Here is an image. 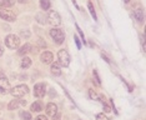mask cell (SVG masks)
<instances>
[{
	"label": "cell",
	"mask_w": 146,
	"mask_h": 120,
	"mask_svg": "<svg viewBox=\"0 0 146 120\" xmlns=\"http://www.w3.org/2000/svg\"><path fill=\"white\" fill-rule=\"evenodd\" d=\"M5 45L8 46L9 49H16V48H19V45H20V39H19L16 35L10 34L5 38Z\"/></svg>",
	"instance_id": "1"
},
{
	"label": "cell",
	"mask_w": 146,
	"mask_h": 120,
	"mask_svg": "<svg viewBox=\"0 0 146 120\" xmlns=\"http://www.w3.org/2000/svg\"><path fill=\"white\" fill-rule=\"evenodd\" d=\"M10 93L15 98H21V96H24L29 93V88L26 85L21 84V85H18V86H15V88H13Z\"/></svg>",
	"instance_id": "2"
},
{
	"label": "cell",
	"mask_w": 146,
	"mask_h": 120,
	"mask_svg": "<svg viewBox=\"0 0 146 120\" xmlns=\"http://www.w3.org/2000/svg\"><path fill=\"white\" fill-rule=\"evenodd\" d=\"M50 35H51V38L55 40L56 44H62V43H64L65 35H64V33H62V30H60V29H51L50 30Z\"/></svg>",
	"instance_id": "3"
},
{
	"label": "cell",
	"mask_w": 146,
	"mask_h": 120,
	"mask_svg": "<svg viewBox=\"0 0 146 120\" xmlns=\"http://www.w3.org/2000/svg\"><path fill=\"white\" fill-rule=\"evenodd\" d=\"M58 59H59L60 65H62V66H69V64H70V55H69V53L64 49L58 53Z\"/></svg>",
	"instance_id": "4"
},
{
	"label": "cell",
	"mask_w": 146,
	"mask_h": 120,
	"mask_svg": "<svg viewBox=\"0 0 146 120\" xmlns=\"http://www.w3.org/2000/svg\"><path fill=\"white\" fill-rule=\"evenodd\" d=\"M48 21H49V24H51V25H59L61 23V16H60V14H58V11L50 10L48 14Z\"/></svg>",
	"instance_id": "5"
},
{
	"label": "cell",
	"mask_w": 146,
	"mask_h": 120,
	"mask_svg": "<svg viewBox=\"0 0 146 120\" xmlns=\"http://www.w3.org/2000/svg\"><path fill=\"white\" fill-rule=\"evenodd\" d=\"M0 18L6 20V21H14L15 20V14L11 11V10H9L8 8H0Z\"/></svg>",
	"instance_id": "6"
},
{
	"label": "cell",
	"mask_w": 146,
	"mask_h": 120,
	"mask_svg": "<svg viewBox=\"0 0 146 120\" xmlns=\"http://www.w3.org/2000/svg\"><path fill=\"white\" fill-rule=\"evenodd\" d=\"M8 90H10V83L6 79V76L0 71V93L5 94V93H8Z\"/></svg>",
	"instance_id": "7"
},
{
	"label": "cell",
	"mask_w": 146,
	"mask_h": 120,
	"mask_svg": "<svg viewBox=\"0 0 146 120\" xmlns=\"http://www.w3.org/2000/svg\"><path fill=\"white\" fill-rule=\"evenodd\" d=\"M46 94V88H45V84H36L35 88H34V95L36 98H42L45 96Z\"/></svg>",
	"instance_id": "8"
},
{
	"label": "cell",
	"mask_w": 146,
	"mask_h": 120,
	"mask_svg": "<svg viewBox=\"0 0 146 120\" xmlns=\"http://www.w3.org/2000/svg\"><path fill=\"white\" fill-rule=\"evenodd\" d=\"M46 114L49 116H56V114H58V106H56L54 103L48 104L46 105Z\"/></svg>",
	"instance_id": "9"
},
{
	"label": "cell",
	"mask_w": 146,
	"mask_h": 120,
	"mask_svg": "<svg viewBox=\"0 0 146 120\" xmlns=\"http://www.w3.org/2000/svg\"><path fill=\"white\" fill-rule=\"evenodd\" d=\"M40 60L44 63V64H50L52 61V54L50 51H44L40 56Z\"/></svg>",
	"instance_id": "10"
},
{
	"label": "cell",
	"mask_w": 146,
	"mask_h": 120,
	"mask_svg": "<svg viewBox=\"0 0 146 120\" xmlns=\"http://www.w3.org/2000/svg\"><path fill=\"white\" fill-rule=\"evenodd\" d=\"M51 73H52L54 75H60V74H61L60 64H58V63H54V64L51 65Z\"/></svg>",
	"instance_id": "11"
},
{
	"label": "cell",
	"mask_w": 146,
	"mask_h": 120,
	"mask_svg": "<svg viewBox=\"0 0 146 120\" xmlns=\"http://www.w3.org/2000/svg\"><path fill=\"white\" fill-rule=\"evenodd\" d=\"M135 18H136L137 21H140V23L144 21V13H142L141 9H136L135 10Z\"/></svg>",
	"instance_id": "12"
},
{
	"label": "cell",
	"mask_w": 146,
	"mask_h": 120,
	"mask_svg": "<svg viewBox=\"0 0 146 120\" xmlns=\"http://www.w3.org/2000/svg\"><path fill=\"white\" fill-rule=\"evenodd\" d=\"M30 110L31 111H34V113H39V111H41V104L40 103H33L31 106H30Z\"/></svg>",
	"instance_id": "13"
},
{
	"label": "cell",
	"mask_w": 146,
	"mask_h": 120,
	"mask_svg": "<svg viewBox=\"0 0 146 120\" xmlns=\"http://www.w3.org/2000/svg\"><path fill=\"white\" fill-rule=\"evenodd\" d=\"M20 65H21V68H24V69L29 68V66L31 65V59L30 58H23Z\"/></svg>",
	"instance_id": "14"
},
{
	"label": "cell",
	"mask_w": 146,
	"mask_h": 120,
	"mask_svg": "<svg viewBox=\"0 0 146 120\" xmlns=\"http://www.w3.org/2000/svg\"><path fill=\"white\" fill-rule=\"evenodd\" d=\"M19 105H20V101H19V100H11V101L9 103V105H8V109L9 110H14V109L18 108Z\"/></svg>",
	"instance_id": "15"
},
{
	"label": "cell",
	"mask_w": 146,
	"mask_h": 120,
	"mask_svg": "<svg viewBox=\"0 0 146 120\" xmlns=\"http://www.w3.org/2000/svg\"><path fill=\"white\" fill-rule=\"evenodd\" d=\"M30 50H31V45H30V44H25L20 50H19V54H20V55H24V54H26V53L30 51Z\"/></svg>",
	"instance_id": "16"
},
{
	"label": "cell",
	"mask_w": 146,
	"mask_h": 120,
	"mask_svg": "<svg viewBox=\"0 0 146 120\" xmlns=\"http://www.w3.org/2000/svg\"><path fill=\"white\" fill-rule=\"evenodd\" d=\"M15 3V0H0V4L3 5V8H9Z\"/></svg>",
	"instance_id": "17"
},
{
	"label": "cell",
	"mask_w": 146,
	"mask_h": 120,
	"mask_svg": "<svg viewBox=\"0 0 146 120\" xmlns=\"http://www.w3.org/2000/svg\"><path fill=\"white\" fill-rule=\"evenodd\" d=\"M40 6L44 10H48L50 8V0H40Z\"/></svg>",
	"instance_id": "18"
},
{
	"label": "cell",
	"mask_w": 146,
	"mask_h": 120,
	"mask_svg": "<svg viewBox=\"0 0 146 120\" xmlns=\"http://www.w3.org/2000/svg\"><path fill=\"white\" fill-rule=\"evenodd\" d=\"M20 118L21 120H31V115L28 111H20Z\"/></svg>",
	"instance_id": "19"
},
{
	"label": "cell",
	"mask_w": 146,
	"mask_h": 120,
	"mask_svg": "<svg viewBox=\"0 0 146 120\" xmlns=\"http://www.w3.org/2000/svg\"><path fill=\"white\" fill-rule=\"evenodd\" d=\"M89 96H90V98H91L92 100H98V98H99L98 94L95 93V90H92V89L89 90Z\"/></svg>",
	"instance_id": "20"
},
{
	"label": "cell",
	"mask_w": 146,
	"mask_h": 120,
	"mask_svg": "<svg viewBox=\"0 0 146 120\" xmlns=\"http://www.w3.org/2000/svg\"><path fill=\"white\" fill-rule=\"evenodd\" d=\"M89 9H90V13H91L92 18H94L95 20H98V16H96V13H95V9H94V6H92L91 3H89Z\"/></svg>",
	"instance_id": "21"
},
{
	"label": "cell",
	"mask_w": 146,
	"mask_h": 120,
	"mask_svg": "<svg viewBox=\"0 0 146 120\" xmlns=\"http://www.w3.org/2000/svg\"><path fill=\"white\" fill-rule=\"evenodd\" d=\"M96 120H110L105 114H98L96 115Z\"/></svg>",
	"instance_id": "22"
},
{
	"label": "cell",
	"mask_w": 146,
	"mask_h": 120,
	"mask_svg": "<svg viewBox=\"0 0 146 120\" xmlns=\"http://www.w3.org/2000/svg\"><path fill=\"white\" fill-rule=\"evenodd\" d=\"M75 43H76V45H78V49H81V43H80V39H79L76 35H75Z\"/></svg>",
	"instance_id": "23"
},
{
	"label": "cell",
	"mask_w": 146,
	"mask_h": 120,
	"mask_svg": "<svg viewBox=\"0 0 146 120\" xmlns=\"http://www.w3.org/2000/svg\"><path fill=\"white\" fill-rule=\"evenodd\" d=\"M94 76H95V84L100 85V80H99V76H98V74H96V71H94Z\"/></svg>",
	"instance_id": "24"
},
{
	"label": "cell",
	"mask_w": 146,
	"mask_h": 120,
	"mask_svg": "<svg viewBox=\"0 0 146 120\" xmlns=\"http://www.w3.org/2000/svg\"><path fill=\"white\" fill-rule=\"evenodd\" d=\"M35 120H48V118L44 115H39V116H36V119Z\"/></svg>",
	"instance_id": "25"
},
{
	"label": "cell",
	"mask_w": 146,
	"mask_h": 120,
	"mask_svg": "<svg viewBox=\"0 0 146 120\" xmlns=\"http://www.w3.org/2000/svg\"><path fill=\"white\" fill-rule=\"evenodd\" d=\"M36 19H40V20H39V21H40V23H44V21H45V20H44V16H42L41 14L36 15Z\"/></svg>",
	"instance_id": "26"
},
{
	"label": "cell",
	"mask_w": 146,
	"mask_h": 120,
	"mask_svg": "<svg viewBox=\"0 0 146 120\" xmlns=\"http://www.w3.org/2000/svg\"><path fill=\"white\" fill-rule=\"evenodd\" d=\"M1 55H3V46L0 45V56H1Z\"/></svg>",
	"instance_id": "27"
},
{
	"label": "cell",
	"mask_w": 146,
	"mask_h": 120,
	"mask_svg": "<svg viewBox=\"0 0 146 120\" xmlns=\"http://www.w3.org/2000/svg\"><path fill=\"white\" fill-rule=\"evenodd\" d=\"M125 1H126V3H129V1H130V0H125Z\"/></svg>",
	"instance_id": "28"
}]
</instances>
